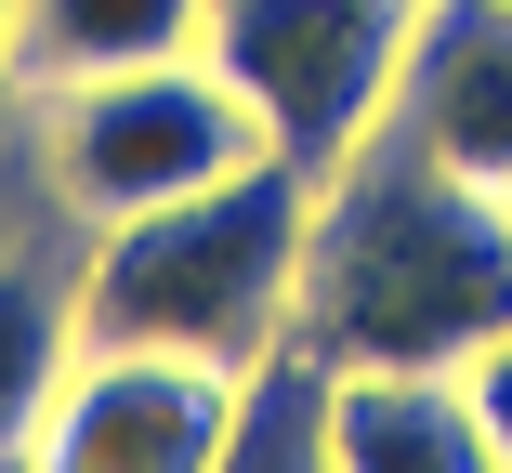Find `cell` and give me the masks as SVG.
Returning a JSON list of instances; mask_svg holds the SVG:
<instances>
[{
	"instance_id": "9c48e42d",
	"label": "cell",
	"mask_w": 512,
	"mask_h": 473,
	"mask_svg": "<svg viewBox=\"0 0 512 473\" xmlns=\"http://www.w3.org/2000/svg\"><path fill=\"white\" fill-rule=\"evenodd\" d=\"M211 0H14V53H27V106L66 79H106V66H158L197 53Z\"/></svg>"
},
{
	"instance_id": "5b68a950",
	"label": "cell",
	"mask_w": 512,
	"mask_h": 473,
	"mask_svg": "<svg viewBox=\"0 0 512 473\" xmlns=\"http://www.w3.org/2000/svg\"><path fill=\"white\" fill-rule=\"evenodd\" d=\"M237 434V368L171 355V342H79L40 460L66 473H224Z\"/></svg>"
},
{
	"instance_id": "ba28073f",
	"label": "cell",
	"mask_w": 512,
	"mask_h": 473,
	"mask_svg": "<svg viewBox=\"0 0 512 473\" xmlns=\"http://www.w3.org/2000/svg\"><path fill=\"white\" fill-rule=\"evenodd\" d=\"M79 342H92L79 329V263L0 237V460H27L53 434V395H66Z\"/></svg>"
},
{
	"instance_id": "8992f818",
	"label": "cell",
	"mask_w": 512,
	"mask_h": 473,
	"mask_svg": "<svg viewBox=\"0 0 512 473\" xmlns=\"http://www.w3.org/2000/svg\"><path fill=\"white\" fill-rule=\"evenodd\" d=\"M394 119L473 184H512V0H421Z\"/></svg>"
},
{
	"instance_id": "7a4b0ae2",
	"label": "cell",
	"mask_w": 512,
	"mask_h": 473,
	"mask_svg": "<svg viewBox=\"0 0 512 473\" xmlns=\"http://www.w3.org/2000/svg\"><path fill=\"white\" fill-rule=\"evenodd\" d=\"M302 237H316V171L250 158L197 198H158L132 224H92L79 250V329L92 342H171L250 368L302 329Z\"/></svg>"
},
{
	"instance_id": "52a82bcc",
	"label": "cell",
	"mask_w": 512,
	"mask_h": 473,
	"mask_svg": "<svg viewBox=\"0 0 512 473\" xmlns=\"http://www.w3.org/2000/svg\"><path fill=\"white\" fill-rule=\"evenodd\" d=\"M486 408L460 368H342L329 473H486Z\"/></svg>"
},
{
	"instance_id": "3957f363",
	"label": "cell",
	"mask_w": 512,
	"mask_h": 473,
	"mask_svg": "<svg viewBox=\"0 0 512 473\" xmlns=\"http://www.w3.org/2000/svg\"><path fill=\"white\" fill-rule=\"evenodd\" d=\"M263 158V119L237 106V79L211 53H158V66H106L40 92V198L79 224H132L158 198H197Z\"/></svg>"
},
{
	"instance_id": "8fae6325",
	"label": "cell",
	"mask_w": 512,
	"mask_h": 473,
	"mask_svg": "<svg viewBox=\"0 0 512 473\" xmlns=\"http://www.w3.org/2000/svg\"><path fill=\"white\" fill-rule=\"evenodd\" d=\"M460 382H473V408H486V447L512 460V329H499V342H473V368H460Z\"/></svg>"
},
{
	"instance_id": "30bf717a",
	"label": "cell",
	"mask_w": 512,
	"mask_h": 473,
	"mask_svg": "<svg viewBox=\"0 0 512 473\" xmlns=\"http://www.w3.org/2000/svg\"><path fill=\"white\" fill-rule=\"evenodd\" d=\"M329 421H342V355L329 342H263L237 368V434H224V473H329Z\"/></svg>"
},
{
	"instance_id": "277c9868",
	"label": "cell",
	"mask_w": 512,
	"mask_h": 473,
	"mask_svg": "<svg viewBox=\"0 0 512 473\" xmlns=\"http://www.w3.org/2000/svg\"><path fill=\"white\" fill-rule=\"evenodd\" d=\"M407 40H421V0H211L197 27V53L263 119V158L289 171H342L394 119Z\"/></svg>"
},
{
	"instance_id": "6da1fadb",
	"label": "cell",
	"mask_w": 512,
	"mask_h": 473,
	"mask_svg": "<svg viewBox=\"0 0 512 473\" xmlns=\"http://www.w3.org/2000/svg\"><path fill=\"white\" fill-rule=\"evenodd\" d=\"M512 329V184H473L407 119H381L342 171H316L302 237V342L342 368H473Z\"/></svg>"
},
{
	"instance_id": "7c38bea8",
	"label": "cell",
	"mask_w": 512,
	"mask_h": 473,
	"mask_svg": "<svg viewBox=\"0 0 512 473\" xmlns=\"http://www.w3.org/2000/svg\"><path fill=\"white\" fill-rule=\"evenodd\" d=\"M14 106H27V53H14V0H0V132H14Z\"/></svg>"
}]
</instances>
